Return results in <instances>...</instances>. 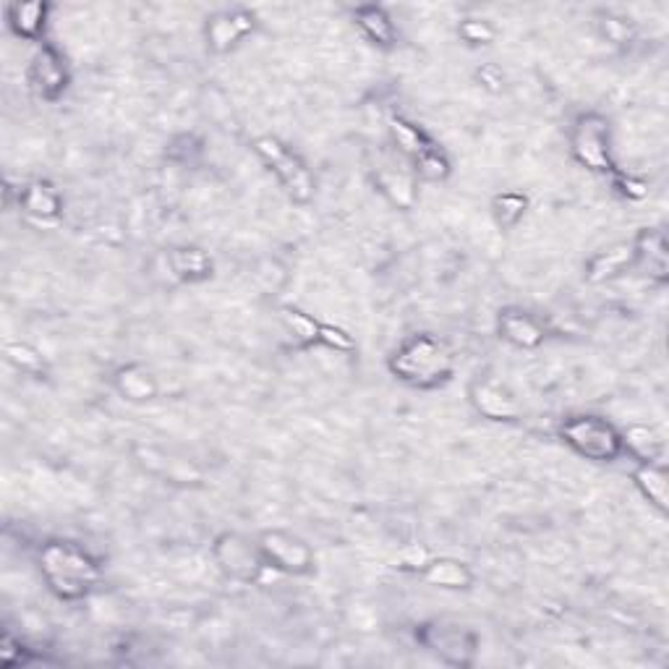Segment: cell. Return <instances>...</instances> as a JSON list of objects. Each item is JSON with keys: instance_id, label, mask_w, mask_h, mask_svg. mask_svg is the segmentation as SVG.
Listing matches in <instances>:
<instances>
[{"instance_id": "d6a6232c", "label": "cell", "mask_w": 669, "mask_h": 669, "mask_svg": "<svg viewBox=\"0 0 669 669\" xmlns=\"http://www.w3.org/2000/svg\"><path fill=\"white\" fill-rule=\"evenodd\" d=\"M477 82L479 86H484L486 92H492V95H500V92L505 90L507 79H505V73H502L500 66L484 63L481 69H477Z\"/></svg>"}, {"instance_id": "3957f363", "label": "cell", "mask_w": 669, "mask_h": 669, "mask_svg": "<svg viewBox=\"0 0 669 669\" xmlns=\"http://www.w3.org/2000/svg\"><path fill=\"white\" fill-rule=\"evenodd\" d=\"M560 439L575 455L594 460V463H614L625 455L622 447V434L612 421L594 416V413H580L562 421Z\"/></svg>"}, {"instance_id": "f1b7e54d", "label": "cell", "mask_w": 669, "mask_h": 669, "mask_svg": "<svg viewBox=\"0 0 669 669\" xmlns=\"http://www.w3.org/2000/svg\"><path fill=\"white\" fill-rule=\"evenodd\" d=\"M458 37L463 39L466 45L471 48H484V45H492L497 39V30H494L492 22L479 16H468L458 24Z\"/></svg>"}, {"instance_id": "7a4b0ae2", "label": "cell", "mask_w": 669, "mask_h": 669, "mask_svg": "<svg viewBox=\"0 0 669 669\" xmlns=\"http://www.w3.org/2000/svg\"><path fill=\"white\" fill-rule=\"evenodd\" d=\"M39 571L45 584L58 599L79 601L90 597V591L99 584V565L90 552H84L71 541H48L39 550Z\"/></svg>"}, {"instance_id": "484cf974", "label": "cell", "mask_w": 669, "mask_h": 669, "mask_svg": "<svg viewBox=\"0 0 669 669\" xmlns=\"http://www.w3.org/2000/svg\"><path fill=\"white\" fill-rule=\"evenodd\" d=\"M280 319H283L285 330L296 338L301 345H319L322 338V319L312 317V314L296 309V306H283L280 309Z\"/></svg>"}, {"instance_id": "83f0119b", "label": "cell", "mask_w": 669, "mask_h": 669, "mask_svg": "<svg viewBox=\"0 0 669 669\" xmlns=\"http://www.w3.org/2000/svg\"><path fill=\"white\" fill-rule=\"evenodd\" d=\"M413 173H416L421 180H430V184H443V180L450 178L453 163L450 157L445 155V150L432 144L430 150H424L416 160H413Z\"/></svg>"}, {"instance_id": "5b68a950", "label": "cell", "mask_w": 669, "mask_h": 669, "mask_svg": "<svg viewBox=\"0 0 669 669\" xmlns=\"http://www.w3.org/2000/svg\"><path fill=\"white\" fill-rule=\"evenodd\" d=\"M571 152L575 163H580L586 171L601 173V176H612L618 173L612 157V129L610 120L601 113H580L575 118L571 131Z\"/></svg>"}, {"instance_id": "d6986e66", "label": "cell", "mask_w": 669, "mask_h": 669, "mask_svg": "<svg viewBox=\"0 0 669 669\" xmlns=\"http://www.w3.org/2000/svg\"><path fill=\"white\" fill-rule=\"evenodd\" d=\"M635 267V246L633 240H622L614 244L610 249L597 251L586 262V280L588 283H607V280L620 278L622 272L633 270Z\"/></svg>"}, {"instance_id": "ffe728a7", "label": "cell", "mask_w": 669, "mask_h": 669, "mask_svg": "<svg viewBox=\"0 0 669 669\" xmlns=\"http://www.w3.org/2000/svg\"><path fill=\"white\" fill-rule=\"evenodd\" d=\"M19 207L24 210V215L37 220V223H50L63 212V199L48 180H32L19 191Z\"/></svg>"}, {"instance_id": "4316f807", "label": "cell", "mask_w": 669, "mask_h": 669, "mask_svg": "<svg viewBox=\"0 0 669 669\" xmlns=\"http://www.w3.org/2000/svg\"><path fill=\"white\" fill-rule=\"evenodd\" d=\"M3 356L13 369L30 374V377H45V374H48V361H45V356L35 345L24 343V340H11V343H5Z\"/></svg>"}, {"instance_id": "ba28073f", "label": "cell", "mask_w": 669, "mask_h": 669, "mask_svg": "<svg viewBox=\"0 0 669 669\" xmlns=\"http://www.w3.org/2000/svg\"><path fill=\"white\" fill-rule=\"evenodd\" d=\"M257 544L267 567L278 573L304 578V575H312L314 567H317V558H314L312 547L296 537V533L283 531V528H267V531L257 537Z\"/></svg>"}, {"instance_id": "2e32d148", "label": "cell", "mask_w": 669, "mask_h": 669, "mask_svg": "<svg viewBox=\"0 0 669 669\" xmlns=\"http://www.w3.org/2000/svg\"><path fill=\"white\" fill-rule=\"evenodd\" d=\"M113 387L124 400L129 403H152V400L160 395V383L155 377V372L150 366L139 364V361H131V364L118 366L116 374H113Z\"/></svg>"}, {"instance_id": "6da1fadb", "label": "cell", "mask_w": 669, "mask_h": 669, "mask_svg": "<svg viewBox=\"0 0 669 669\" xmlns=\"http://www.w3.org/2000/svg\"><path fill=\"white\" fill-rule=\"evenodd\" d=\"M387 369L403 385L434 390V387L450 383L455 359L443 340L430 332H419L395 348L392 356L387 359Z\"/></svg>"}, {"instance_id": "9a60e30c", "label": "cell", "mask_w": 669, "mask_h": 669, "mask_svg": "<svg viewBox=\"0 0 669 669\" xmlns=\"http://www.w3.org/2000/svg\"><path fill=\"white\" fill-rule=\"evenodd\" d=\"M419 578L426 586L443 588V591H468L477 580L471 565L455 558H432L419 567Z\"/></svg>"}, {"instance_id": "4dcf8cb0", "label": "cell", "mask_w": 669, "mask_h": 669, "mask_svg": "<svg viewBox=\"0 0 669 669\" xmlns=\"http://www.w3.org/2000/svg\"><path fill=\"white\" fill-rule=\"evenodd\" d=\"M319 345L330 348L334 353H353L356 351V340L348 334L343 327L325 322L322 325V338H319Z\"/></svg>"}, {"instance_id": "cb8c5ba5", "label": "cell", "mask_w": 669, "mask_h": 669, "mask_svg": "<svg viewBox=\"0 0 669 669\" xmlns=\"http://www.w3.org/2000/svg\"><path fill=\"white\" fill-rule=\"evenodd\" d=\"M387 129H390V137L395 146H398V152L403 155L406 160H416L421 152L430 150V146L434 144L430 137H426L424 129H419L416 124H411V120L403 118V116H390V120H387Z\"/></svg>"}, {"instance_id": "8fae6325", "label": "cell", "mask_w": 669, "mask_h": 669, "mask_svg": "<svg viewBox=\"0 0 669 669\" xmlns=\"http://www.w3.org/2000/svg\"><path fill=\"white\" fill-rule=\"evenodd\" d=\"M257 30V16L249 9H225L212 13L204 24V39L207 48L215 56H225L231 52L240 39H246Z\"/></svg>"}, {"instance_id": "44dd1931", "label": "cell", "mask_w": 669, "mask_h": 669, "mask_svg": "<svg viewBox=\"0 0 669 669\" xmlns=\"http://www.w3.org/2000/svg\"><path fill=\"white\" fill-rule=\"evenodd\" d=\"M353 19H356V26L364 32V37L372 39L377 48L390 50L392 45L398 43V26H395L392 16L383 9V5H374V3L356 5Z\"/></svg>"}, {"instance_id": "f546056e", "label": "cell", "mask_w": 669, "mask_h": 669, "mask_svg": "<svg viewBox=\"0 0 669 669\" xmlns=\"http://www.w3.org/2000/svg\"><path fill=\"white\" fill-rule=\"evenodd\" d=\"M599 32L607 43L614 45H627L635 35L631 19L618 16V13H601L599 16Z\"/></svg>"}, {"instance_id": "ac0fdd59", "label": "cell", "mask_w": 669, "mask_h": 669, "mask_svg": "<svg viewBox=\"0 0 669 669\" xmlns=\"http://www.w3.org/2000/svg\"><path fill=\"white\" fill-rule=\"evenodd\" d=\"M374 180H377V189L385 193L387 202L398 207V210H411L413 202H416V173L411 167L395 163L379 165Z\"/></svg>"}, {"instance_id": "9c48e42d", "label": "cell", "mask_w": 669, "mask_h": 669, "mask_svg": "<svg viewBox=\"0 0 669 669\" xmlns=\"http://www.w3.org/2000/svg\"><path fill=\"white\" fill-rule=\"evenodd\" d=\"M26 79H30L32 92H35L39 99L58 103L71 84V71L69 66H66L63 52H60L56 45H43V48L35 52V58H32Z\"/></svg>"}, {"instance_id": "52a82bcc", "label": "cell", "mask_w": 669, "mask_h": 669, "mask_svg": "<svg viewBox=\"0 0 669 669\" xmlns=\"http://www.w3.org/2000/svg\"><path fill=\"white\" fill-rule=\"evenodd\" d=\"M212 558L225 578L236 580V584H259L267 571V562L259 552L257 541L236 531L220 533L212 544Z\"/></svg>"}, {"instance_id": "7402d4cb", "label": "cell", "mask_w": 669, "mask_h": 669, "mask_svg": "<svg viewBox=\"0 0 669 669\" xmlns=\"http://www.w3.org/2000/svg\"><path fill=\"white\" fill-rule=\"evenodd\" d=\"M633 484L659 515L669 513V477L661 463H638L633 468Z\"/></svg>"}, {"instance_id": "7c38bea8", "label": "cell", "mask_w": 669, "mask_h": 669, "mask_svg": "<svg viewBox=\"0 0 669 669\" xmlns=\"http://www.w3.org/2000/svg\"><path fill=\"white\" fill-rule=\"evenodd\" d=\"M497 332L502 340L520 348V351H537L547 340V327L533 314L518 309V306H507L500 312Z\"/></svg>"}, {"instance_id": "5bb4252c", "label": "cell", "mask_w": 669, "mask_h": 669, "mask_svg": "<svg viewBox=\"0 0 669 669\" xmlns=\"http://www.w3.org/2000/svg\"><path fill=\"white\" fill-rule=\"evenodd\" d=\"M635 246V267H644L648 280L667 283L669 280V246L665 231L659 227H644L633 238Z\"/></svg>"}, {"instance_id": "603a6c76", "label": "cell", "mask_w": 669, "mask_h": 669, "mask_svg": "<svg viewBox=\"0 0 669 669\" xmlns=\"http://www.w3.org/2000/svg\"><path fill=\"white\" fill-rule=\"evenodd\" d=\"M622 434V447L627 455H633L638 463H659L665 455V439L661 434L648 424H627Z\"/></svg>"}, {"instance_id": "30bf717a", "label": "cell", "mask_w": 669, "mask_h": 669, "mask_svg": "<svg viewBox=\"0 0 669 669\" xmlns=\"http://www.w3.org/2000/svg\"><path fill=\"white\" fill-rule=\"evenodd\" d=\"M468 400L481 419L510 424L520 419V403L505 383L494 377H477L468 385Z\"/></svg>"}, {"instance_id": "277c9868", "label": "cell", "mask_w": 669, "mask_h": 669, "mask_svg": "<svg viewBox=\"0 0 669 669\" xmlns=\"http://www.w3.org/2000/svg\"><path fill=\"white\" fill-rule=\"evenodd\" d=\"M254 152L262 157V163L275 173L287 197L296 204H309L314 199V176L309 165L301 160V155L291 150L285 142H280L272 133H262L254 139Z\"/></svg>"}, {"instance_id": "8992f818", "label": "cell", "mask_w": 669, "mask_h": 669, "mask_svg": "<svg viewBox=\"0 0 669 669\" xmlns=\"http://www.w3.org/2000/svg\"><path fill=\"white\" fill-rule=\"evenodd\" d=\"M416 641L450 667H471L479 652V635L450 620H430L416 627Z\"/></svg>"}, {"instance_id": "4fadbf2b", "label": "cell", "mask_w": 669, "mask_h": 669, "mask_svg": "<svg viewBox=\"0 0 669 669\" xmlns=\"http://www.w3.org/2000/svg\"><path fill=\"white\" fill-rule=\"evenodd\" d=\"M163 265L171 280L178 283H204L215 275V262L199 246H176L163 254Z\"/></svg>"}, {"instance_id": "d4e9b609", "label": "cell", "mask_w": 669, "mask_h": 669, "mask_svg": "<svg viewBox=\"0 0 669 669\" xmlns=\"http://www.w3.org/2000/svg\"><path fill=\"white\" fill-rule=\"evenodd\" d=\"M528 207V197L524 191H502L494 193L492 197V218L497 227L502 231H513V227H518L520 220L526 218Z\"/></svg>"}, {"instance_id": "1f68e13d", "label": "cell", "mask_w": 669, "mask_h": 669, "mask_svg": "<svg viewBox=\"0 0 669 669\" xmlns=\"http://www.w3.org/2000/svg\"><path fill=\"white\" fill-rule=\"evenodd\" d=\"M612 180H614V189H618L622 197L633 199V202H638V199H646V193H648L646 180L627 176V173H622V171L612 173Z\"/></svg>"}, {"instance_id": "e0dca14e", "label": "cell", "mask_w": 669, "mask_h": 669, "mask_svg": "<svg viewBox=\"0 0 669 669\" xmlns=\"http://www.w3.org/2000/svg\"><path fill=\"white\" fill-rule=\"evenodd\" d=\"M50 5L43 0H26V3H9L5 5V22L9 30L24 43H43L45 30H48Z\"/></svg>"}]
</instances>
